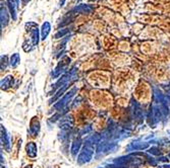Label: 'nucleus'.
Instances as JSON below:
<instances>
[{
    "label": "nucleus",
    "mask_w": 170,
    "mask_h": 168,
    "mask_svg": "<svg viewBox=\"0 0 170 168\" xmlns=\"http://www.w3.org/2000/svg\"><path fill=\"white\" fill-rule=\"evenodd\" d=\"M94 10V7L90 4H79L72 9L73 13H92Z\"/></svg>",
    "instance_id": "obj_2"
},
{
    "label": "nucleus",
    "mask_w": 170,
    "mask_h": 168,
    "mask_svg": "<svg viewBox=\"0 0 170 168\" xmlns=\"http://www.w3.org/2000/svg\"><path fill=\"white\" fill-rule=\"evenodd\" d=\"M0 11H1V26H7L8 23V11H7V6L3 1H1V7H0Z\"/></svg>",
    "instance_id": "obj_3"
},
{
    "label": "nucleus",
    "mask_w": 170,
    "mask_h": 168,
    "mask_svg": "<svg viewBox=\"0 0 170 168\" xmlns=\"http://www.w3.org/2000/svg\"><path fill=\"white\" fill-rule=\"evenodd\" d=\"M19 0H7V6L9 8V13L14 20L17 18V8H19Z\"/></svg>",
    "instance_id": "obj_1"
},
{
    "label": "nucleus",
    "mask_w": 170,
    "mask_h": 168,
    "mask_svg": "<svg viewBox=\"0 0 170 168\" xmlns=\"http://www.w3.org/2000/svg\"><path fill=\"white\" fill-rule=\"evenodd\" d=\"M50 30H51V26L48 21H45L42 24V28H41V34H42V39H46V37L49 34Z\"/></svg>",
    "instance_id": "obj_4"
},
{
    "label": "nucleus",
    "mask_w": 170,
    "mask_h": 168,
    "mask_svg": "<svg viewBox=\"0 0 170 168\" xmlns=\"http://www.w3.org/2000/svg\"><path fill=\"white\" fill-rule=\"evenodd\" d=\"M64 2H65V0H60L59 1V3H58V6H59V8H61V7L64 5Z\"/></svg>",
    "instance_id": "obj_5"
}]
</instances>
